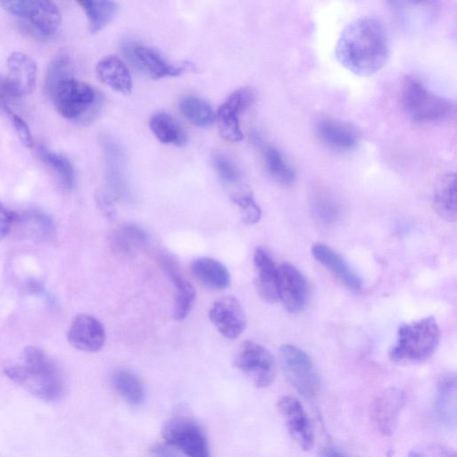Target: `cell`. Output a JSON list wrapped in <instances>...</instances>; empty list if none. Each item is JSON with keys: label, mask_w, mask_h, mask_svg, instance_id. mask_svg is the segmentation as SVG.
Masks as SVG:
<instances>
[{"label": "cell", "mask_w": 457, "mask_h": 457, "mask_svg": "<svg viewBox=\"0 0 457 457\" xmlns=\"http://www.w3.org/2000/svg\"><path fill=\"white\" fill-rule=\"evenodd\" d=\"M389 41L382 21L374 16H361L342 30L335 49L337 61L358 76L378 72L389 57Z\"/></svg>", "instance_id": "obj_1"}, {"label": "cell", "mask_w": 457, "mask_h": 457, "mask_svg": "<svg viewBox=\"0 0 457 457\" xmlns=\"http://www.w3.org/2000/svg\"><path fill=\"white\" fill-rule=\"evenodd\" d=\"M4 373L41 400L55 402L64 394V380L60 370L37 346L24 348L17 361L4 368Z\"/></svg>", "instance_id": "obj_2"}, {"label": "cell", "mask_w": 457, "mask_h": 457, "mask_svg": "<svg viewBox=\"0 0 457 457\" xmlns=\"http://www.w3.org/2000/svg\"><path fill=\"white\" fill-rule=\"evenodd\" d=\"M400 102L404 113L421 124L446 121L455 114V104L432 92L418 78L406 76L400 89Z\"/></svg>", "instance_id": "obj_3"}, {"label": "cell", "mask_w": 457, "mask_h": 457, "mask_svg": "<svg viewBox=\"0 0 457 457\" xmlns=\"http://www.w3.org/2000/svg\"><path fill=\"white\" fill-rule=\"evenodd\" d=\"M439 338V327L431 316L403 324L397 330L389 357L395 362L424 361L435 353Z\"/></svg>", "instance_id": "obj_4"}, {"label": "cell", "mask_w": 457, "mask_h": 457, "mask_svg": "<svg viewBox=\"0 0 457 457\" xmlns=\"http://www.w3.org/2000/svg\"><path fill=\"white\" fill-rule=\"evenodd\" d=\"M0 5L17 19L24 33L36 39H51L60 30L62 13L58 5L52 1L6 0L0 2Z\"/></svg>", "instance_id": "obj_5"}, {"label": "cell", "mask_w": 457, "mask_h": 457, "mask_svg": "<svg viewBox=\"0 0 457 457\" xmlns=\"http://www.w3.org/2000/svg\"><path fill=\"white\" fill-rule=\"evenodd\" d=\"M49 97L62 117L79 123L92 120L101 108V95L91 85L73 77L60 81Z\"/></svg>", "instance_id": "obj_6"}, {"label": "cell", "mask_w": 457, "mask_h": 457, "mask_svg": "<svg viewBox=\"0 0 457 457\" xmlns=\"http://www.w3.org/2000/svg\"><path fill=\"white\" fill-rule=\"evenodd\" d=\"M279 361L292 386L303 397L313 398L319 391L320 379L309 355L295 345L285 344L279 347Z\"/></svg>", "instance_id": "obj_7"}, {"label": "cell", "mask_w": 457, "mask_h": 457, "mask_svg": "<svg viewBox=\"0 0 457 457\" xmlns=\"http://www.w3.org/2000/svg\"><path fill=\"white\" fill-rule=\"evenodd\" d=\"M162 436L188 457H211L206 436L192 417L176 415L166 422Z\"/></svg>", "instance_id": "obj_8"}, {"label": "cell", "mask_w": 457, "mask_h": 457, "mask_svg": "<svg viewBox=\"0 0 457 457\" xmlns=\"http://www.w3.org/2000/svg\"><path fill=\"white\" fill-rule=\"evenodd\" d=\"M234 366L257 387L269 386L276 377V363L264 346L252 341L244 342L234 358Z\"/></svg>", "instance_id": "obj_9"}, {"label": "cell", "mask_w": 457, "mask_h": 457, "mask_svg": "<svg viewBox=\"0 0 457 457\" xmlns=\"http://www.w3.org/2000/svg\"><path fill=\"white\" fill-rule=\"evenodd\" d=\"M106 166V179L113 196L131 202L133 193L127 171V159L121 145L112 137L102 141Z\"/></svg>", "instance_id": "obj_10"}, {"label": "cell", "mask_w": 457, "mask_h": 457, "mask_svg": "<svg viewBox=\"0 0 457 457\" xmlns=\"http://www.w3.org/2000/svg\"><path fill=\"white\" fill-rule=\"evenodd\" d=\"M405 402V393L396 387L385 389L373 399L370 420L381 435L390 436L394 434Z\"/></svg>", "instance_id": "obj_11"}, {"label": "cell", "mask_w": 457, "mask_h": 457, "mask_svg": "<svg viewBox=\"0 0 457 457\" xmlns=\"http://www.w3.org/2000/svg\"><path fill=\"white\" fill-rule=\"evenodd\" d=\"M123 52L135 68L154 79L179 76L188 66L170 63L156 51L134 42L125 43Z\"/></svg>", "instance_id": "obj_12"}, {"label": "cell", "mask_w": 457, "mask_h": 457, "mask_svg": "<svg viewBox=\"0 0 457 457\" xmlns=\"http://www.w3.org/2000/svg\"><path fill=\"white\" fill-rule=\"evenodd\" d=\"M254 101V93L249 87H243L231 93L217 112L220 136L232 142L242 140L243 133L239 125V114L250 107Z\"/></svg>", "instance_id": "obj_13"}, {"label": "cell", "mask_w": 457, "mask_h": 457, "mask_svg": "<svg viewBox=\"0 0 457 457\" xmlns=\"http://www.w3.org/2000/svg\"><path fill=\"white\" fill-rule=\"evenodd\" d=\"M278 301L289 313H299L305 307L308 295L305 278L290 263L278 266Z\"/></svg>", "instance_id": "obj_14"}, {"label": "cell", "mask_w": 457, "mask_h": 457, "mask_svg": "<svg viewBox=\"0 0 457 457\" xmlns=\"http://www.w3.org/2000/svg\"><path fill=\"white\" fill-rule=\"evenodd\" d=\"M278 407L290 436L303 450H310L314 444V434L301 402L285 395L278 400Z\"/></svg>", "instance_id": "obj_15"}, {"label": "cell", "mask_w": 457, "mask_h": 457, "mask_svg": "<svg viewBox=\"0 0 457 457\" xmlns=\"http://www.w3.org/2000/svg\"><path fill=\"white\" fill-rule=\"evenodd\" d=\"M209 319L216 329L228 339L238 337L246 325L245 311L232 296L217 299L209 309Z\"/></svg>", "instance_id": "obj_16"}, {"label": "cell", "mask_w": 457, "mask_h": 457, "mask_svg": "<svg viewBox=\"0 0 457 457\" xmlns=\"http://www.w3.org/2000/svg\"><path fill=\"white\" fill-rule=\"evenodd\" d=\"M8 75L4 78L9 96L30 94L37 77L35 61L27 54L13 52L7 58Z\"/></svg>", "instance_id": "obj_17"}, {"label": "cell", "mask_w": 457, "mask_h": 457, "mask_svg": "<svg viewBox=\"0 0 457 457\" xmlns=\"http://www.w3.org/2000/svg\"><path fill=\"white\" fill-rule=\"evenodd\" d=\"M67 339L77 350L87 353L97 352L105 342L104 328L95 317L79 314L70 324Z\"/></svg>", "instance_id": "obj_18"}, {"label": "cell", "mask_w": 457, "mask_h": 457, "mask_svg": "<svg viewBox=\"0 0 457 457\" xmlns=\"http://www.w3.org/2000/svg\"><path fill=\"white\" fill-rule=\"evenodd\" d=\"M161 263L175 289L172 317L176 320H182L187 318L193 307L195 299V287L181 274L177 262L172 258L162 256Z\"/></svg>", "instance_id": "obj_19"}, {"label": "cell", "mask_w": 457, "mask_h": 457, "mask_svg": "<svg viewBox=\"0 0 457 457\" xmlns=\"http://www.w3.org/2000/svg\"><path fill=\"white\" fill-rule=\"evenodd\" d=\"M316 133L325 145L336 151H349L359 142V133L352 124L332 118L319 120Z\"/></svg>", "instance_id": "obj_20"}, {"label": "cell", "mask_w": 457, "mask_h": 457, "mask_svg": "<svg viewBox=\"0 0 457 457\" xmlns=\"http://www.w3.org/2000/svg\"><path fill=\"white\" fill-rule=\"evenodd\" d=\"M312 254L321 265L328 270L344 286L351 290H360L362 281L348 262L329 246L315 244Z\"/></svg>", "instance_id": "obj_21"}, {"label": "cell", "mask_w": 457, "mask_h": 457, "mask_svg": "<svg viewBox=\"0 0 457 457\" xmlns=\"http://www.w3.org/2000/svg\"><path fill=\"white\" fill-rule=\"evenodd\" d=\"M256 271L255 287L261 298L273 303L278 301V266L270 254L263 248L256 249L253 255Z\"/></svg>", "instance_id": "obj_22"}, {"label": "cell", "mask_w": 457, "mask_h": 457, "mask_svg": "<svg viewBox=\"0 0 457 457\" xmlns=\"http://www.w3.org/2000/svg\"><path fill=\"white\" fill-rule=\"evenodd\" d=\"M99 80L123 95H128L132 89V79L128 67L123 61L115 55L101 59L96 67Z\"/></svg>", "instance_id": "obj_23"}, {"label": "cell", "mask_w": 457, "mask_h": 457, "mask_svg": "<svg viewBox=\"0 0 457 457\" xmlns=\"http://www.w3.org/2000/svg\"><path fill=\"white\" fill-rule=\"evenodd\" d=\"M193 276L204 286L212 289L226 288L230 283V274L220 262L202 257L191 264Z\"/></svg>", "instance_id": "obj_24"}, {"label": "cell", "mask_w": 457, "mask_h": 457, "mask_svg": "<svg viewBox=\"0 0 457 457\" xmlns=\"http://www.w3.org/2000/svg\"><path fill=\"white\" fill-rule=\"evenodd\" d=\"M433 206L444 220H456V177L454 173L442 176L436 182L433 193Z\"/></svg>", "instance_id": "obj_25"}, {"label": "cell", "mask_w": 457, "mask_h": 457, "mask_svg": "<svg viewBox=\"0 0 457 457\" xmlns=\"http://www.w3.org/2000/svg\"><path fill=\"white\" fill-rule=\"evenodd\" d=\"M147 234L136 224H124L112 231L110 237L112 249L122 255L136 253L147 243Z\"/></svg>", "instance_id": "obj_26"}, {"label": "cell", "mask_w": 457, "mask_h": 457, "mask_svg": "<svg viewBox=\"0 0 457 457\" xmlns=\"http://www.w3.org/2000/svg\"><path fill=\"white\" fill-rule=\"evenodd\" d=\"M436 409L445 422H455L456 413V376L454 373L443 375L436 387Z\"/></svg>", "instance_id": "obj_27"}, {"label": "cell", "mask_w": 457, "mask_h": 457, "mask_svg": "<svg viewBox=\"0 0 457 457\" xmlns=\"http://www.w3.org/2000/svg\"><path fill=\"white\" fill-rule=\"evenodd\" d=\"M149 126L162 143L175 145H183L187 143V135L183 128L169 113L155 112L149 120Z\"/></svg>", "instance_id": "obj_28"}, {"label": "cell", "mask_w": 457, "mask_h": 457, "mask_svg": "<svg viewBox=\"0 0 457 457\" xmlns=\"http://www.w3.org/2000/svg\"><path fill=\"white\" fill-rule=\"evenodd\" d=\"M116 391L131 405H138L145 399L144 386L140 378L128 370H116L112 377Z\"/></svg>", "instance_id": "obj_29"}, {"label": "cell", "mask_w": 457, "mask_h": 457, "mask_svg": "<svg viewBox=\"0 0 457 457\" xmlns=\"http://www.w3.org/2000/svg\"><path fill=\"white\" fill-rule=\"evenodd\" d=\"M84 10L93 33L104 29L115 16L118 5L113 1L82 0L77 2Z\"/></svg>", "instance_id": "obj_30"}, {"label": "cell", "mask_w": 457, "mask_h": 457, "mask_svg": "<svg viewBox=\"0 0 457 457\" xmlns=\"http://www.w3.org/2000/svg\"><path fill=\"white\" fill-rule=\"evenodd\" d=\"M264 159L267 170L273 179L283 186L295 184L296 172L277 148L273 146L266 147Z\"/></svg>", "instance_id": "obj_31"}, {"label": "cell", "mask_w": 457, "mask_h": 457, "mask_svg": "<svg viewBox=\"0 0 457 457\" xmlns=\"http://www.w3.org/2000/svg\"><path fill=\"white\" fill-rule=\"evenodd\" d=\"M39 154L42 161L55 173L61 185L66 189H71L75 182V173L70 160L44 146L39 148Z\"/></svg>", "instance_id": "obj_32"}, {"label": "cell", "mask_w": 457, "mask_h": 457, "mask_svg": "<svg viewBox=\"0 0 457 457\" xmlns=\"http://www.w3.org/2000/svg\"><path fill=\"white\" fill-rule=\"evenodd\" d=\"M179 109L194 125L207 127L214 121V113L210 104L196 96H186L179 102Z\"/></svg>", "instance_id": "obj_33"}, {"label": "cell", "mask_w": 457, "mask_h": 457, "mask_svg": "<svg viewBox=\"0 0 457 457\" xmlns=\"http://www.w3.org/2000/svg\"><path fill=\"white\" fill-rule=\"evenodd\" d=\"M71 70V60L66 54H59L51 62L45 77V91L48 96L60 81L72 77Z\"/></svg>", "instance_id": "obj_34"}, {"label": "cell", "mask_w": 457, "mask_h": 457, "mask_svg": "<svg viewBox=\"0 0 457 457\" xmlns=\"http://www.w3.org/2000/svg\"><path fill=\"white\" fill-rule=\"evenodd\" d=\"M313 212L321 223L330 225L338 219L340 209L332 196L325 192H319L314 196Z\"/></svg>", "instance_id": "obj_35"}, {"label": "cell", "mask_w": 457, "mask_h": 457, "mask_svg": "<svg viewBox=\"0 0 457 457\" xmlns=\"http://www.w3.org/2000/svg\"><path fill=\"white\" fill-rule=\"evenodd\" d=\"M212 164L225 184L229 186L241 184L242 172L229 156L223 153H216L212 157Z\"/></svg>", "instance_id": "obj_36"}, {"label": "cell", "mask_w": 457, "mask_h": 457, "mask_svg": "<svg viewBox=\"0 0 457 457\" xmlns=\"http://www.w3.org/2000/svg\"><path fill=\"white\" fill-rule=\"evenodd\" d=\"M232 201L240 208L242 220L246 225L257 223L262 217V211L255 203L252 193L242 190L231 195Z\"/></svg>", "instance_id": "obj_37"}, {"label": "cell", "mask_w": 457, "mask_h": 457, "mask_svg": "<svg viewBox=\"0 0 457 457\" xmlns=\"http://www.w3.org/2000/svg\"><path fill=\"white\" fill-rule=\"evenodd\" d=\"M17 222H23L25 225H28L33 233H37L41 237L49 235L53 227L51 220L40 212H31L23 217L18 215Z\"/></svg>", "instance_id": "obj_38"}, {"label": "cell", "mask_w": 457, "mask_h": 457, "mask_svg": "<svg viewBox=\"0 0 457 457\" xmlns=\"http://www.w3.org/2000/svg\"><path fill=\"white\" fill-rule=\"evenodd\" d=\"M408 457H456L455 452L440 444H424L413 448Z\"/></svg>", "instance_id": "obj_39"}, {"label": "cell", "mask_w": 457, "mask_h": 457, "mask_svg": "<svg viewBox=\"0 0 457 457\" xmlns=\"http://www.w3.org/2000/svg\"><path fill=\"white\" fill-rule=\"evenodd\" d=\"M5 112L9 115L10 120L21 142L27 148H32L34 145V139L27 123L11 110L6 108Z\"/></svg>", "instance_id": "obj_40"}, {"label": "cell", "mask_w": 457, "mask_h": 457, "mask_svg": "<svg viewBox=\"0 0 457 457\" xmlns=\"http://www.w3.org/2000/svg\"><path fill=\"white\" fill-rule=\"evenodd\" d=\"M18 220V214L0 202V240L4 238Z\"/></svg>", "instance_id": "obj_41"}, {"label": "cell", "mask_w": 457, "mask_h": 457, "mask_svg": "<svg viewBox=\"0 0 457 457\" xmlns=\"http://www.w3.org/2000/svg\"><path fill=\"white\" fill-rule=\"evenodd\" d=\"M97 204L101 212L109 219L114 217L115 209L112 197L105 194H99L96 197Z\"/></svg>", "instance_id": "obj_42"}, {"label": "cell", "mask_w": 457, "mask_h": 457, "mask_svg": "<svg viewBox=\"0 0 457 457\" xmlns=\"http://www.w3.org/2000/svg\"><path fill=\"white\" fill-rule=\"evenodd\" d=\"M320 457H345L343 453L334 447H325L320 453Z\"/></svg>", "instance_id": "obj_43"}, {"label": "cell", "mask_w": 457, "mask_h": 457, "mask_svg": "<svg viewBox=\"0 0 457 457\" xmlns=\"http://www.w3.org/2000/svg\"><path fill=\"white\" fill-rule=\"evenodd\" d=\"M155 457H179L171 451L163 447H159L155 450Z\"/></svg>", "instance_id": "obj_44"}]
</instances>
